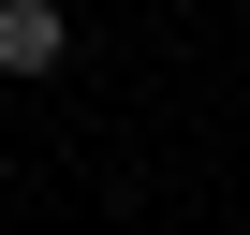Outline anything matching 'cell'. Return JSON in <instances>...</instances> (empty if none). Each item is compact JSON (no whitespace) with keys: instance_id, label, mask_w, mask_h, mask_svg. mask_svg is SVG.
Segmentation results:
<instances>
[{"instance_id":"1","label":"cell","mask_w":250,"mask_h":235,"mask_svg":"<svg viewBox=\"0 0 250 235\" xmlns=\"http://www.w3.org/2000/svg\"><path fill=\"white\" fill-rule=\"evenodd\" d=\"M74 59V15L59 0H0V74H59Z\"/></svg>"}]
</instances>
